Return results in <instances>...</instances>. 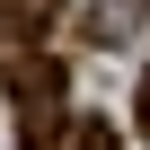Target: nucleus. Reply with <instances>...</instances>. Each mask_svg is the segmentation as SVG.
<instances>
[{
    "mask_svg": "<svg viewBox=\"0 0 150 150\" xmlns=\"http://www.w3.org/2000/svg\"><path fill=\"white\" fill-rule=\"evenodd\" d=\"M53 97H62V71H53V62H18V106H27L18 141H27V150H53V132H62Z\"/></svg>",
    "mask_w": 150,
    "mask_h": 150,
    "instance_id": "1",
    "label": "nucleus"
},
{
    "mask_svg": "<svg viewBox=\"0 0 150 150\" xmlns=\"http://www.w3.org/2000/svg\"><path fill=\"white\" fill-rule=\"evenodd\" d=\"M53 9H62V0H18V18H27V27H53Z\"/></svg>",
    "mask_w": 150,
    "mask_h": 150,
    "instance_id": "2",
    "label": "nucleus"
},
{
    "mask_svg": "<svg viewBox=\"0 0 150 150\" xmlns=\"http://www.w3.org/2000/svg\"><path fill=\"white\" fill-rule=\"evenodd\" d=\"M80 150H124V141H115L106 124H80Z\"/></svg>",
    "mask_w": 150,
    "mask_h": 150,
    "instance_id": "3",
    "label": "nucleus"
}]
</instances>
